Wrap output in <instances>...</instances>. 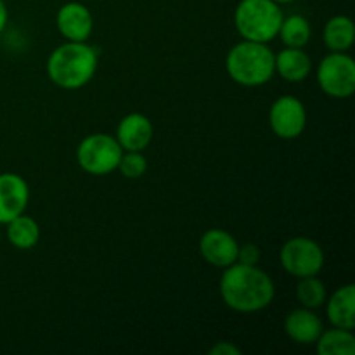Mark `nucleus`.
Returning <instances> with one entry per match:
<instances>
[{"label": "nucleus", "instance_id": "9d476101", "mask_svg": "<svg viewBox=\"0 0 355 355\" xmlns=\"http://www.w3.org/2000/svg\"><path fill=\"white\" fill-rule=\"evenodd\" d=\"M238 250L236 238L224 229H210L200 239V253L205 262L220 269L238 262Z\"/></svg>", "mask_w": 355, "mask_h": 355}, {"label": "nucleus", "instance_id": "2eb2a0df", "mask_svg": "<svg viewBox=\"0 0 355 355\" xmlns=\"http://www.w3.org/2000/svg\"><path fill=\"white\" fill-rule=\"evenodd\" d=\"M274 64H276V73L291 83L304 82L312 71L311 55L298 47H284L274 58Z\"/></svg>", "mask_w": 355, "mask_h": 355}, {"label": "nucleus", "instance_id": "b1692460", "mask_svg": "<svg viewBox=\"0 0 355 355\" xmlns=\"http://www.w3.org/2000/svg\"><path fill=\"white\" fill-rule=\"evenodd\" d=\"M7 19H9V10H7V6L3 0H0V33L6 30Z\"/></svg>", "mask_w": 355, "mask_h": 355}, {"label": "nucleus", "instance_id": "4468645a", "mask_svg": "<svg viewBox=\"0 0 355 355\" xmlns=\"http://www.w3.org/2000/svg\"><path fill=\"white\" fill-rule=\"evenodd\" d=\"M326 314L335 328L350 329L355 328V286L345 284L338 288L329 298H326Z\"/></svg>", "mask_w": 355, "mask_h": 355}, {"label": "nucleus", "instance_id": "6e6552de", "mask_svg": "<svg viewBox=\"0 0 355 355\" xmlns=\"http://www.w3.org/2000/svg\"><path fill=\"white\" fill-rule=\"evenodd\" d=\"M269 123L277 137L291 141L304 134L307 125V110L298 97L281 96L270 106Z\"/></svg>", "mask_w": 355, "mask_h": 355}, {"label": "nucleus", "instance_id": "393cba45", "mask_svg": "<svg viewBox=\"0 0 355 355\" xmlns=\"http://www.w3.org/2000/svg\"><path fill=\"white\" fill-rule=\"evenodd\" d=\"M274 2L279 3L281 6V3H291V2H295V0H274Z\"/></svg>", "mask_w": 355, "mask_h": 355}, {"label": "nucleus", "instance_id": "f257e3e1", "mask_svg": "<svg viewBox=\"0 0 355 355\" xmlns=\"http://www.w3.org/2000/svg\"><path fill=\"white\" fill-rule=\"evenodd\" d=\"M218 291L224 304L241 314L263 311L276 297V286L269 274L257 266L239 262L225 267Z\"/></svg>", "mask_w": 355, "mask_h": 355}, {"label": "nucleus", "instance_id": "f8f14e48", "mask_svg": "<svg viewBox=\"0 0 355 355\" xmlns=\"http://www.w3.org/2000/svg\"><path fill=\"white\" fill-rule=\"evenodd\" d=\"M151 120L142 113H130L118 123L116 141L123 151H144L153 141Z\"/></svg>", "mask_w": 355, "mask_h": 355}, {"label": "nucleus", "instance_id": "0eeeda50", "mask_svg": "<svg viewBox=\"0 0 355 355\" xmlns=\"http://www.w3.org/2000/svg\"><path fill=\"white\" fill-rule=\"evenodd\" d=\"M279 262L281 267L297 279L319 276L324 267V252L318 241L298 236L284 243L279 252Z\"/></svg>", "mask_w": 355, "mask_h": 355}, {"label": "nucleus", "instance_id": "423d86ee", "mask_svg": "<svg viewBox=\"0 0 355 355\" xmlns=\"http://www.w3.org/2000/svg\"><path fill=\"white\" fill-rule=\"evenodd\" d=\"M315 75L326 96L345 99L355 92V61L347 52H329L324 55Z\"/></svg>", "mask_w": 355, "mask_h": 355}, {"label": "nucleus", "instance_id": "6ab92c4d", "mask_svg": "<svg viewBox=\"0 0 355 355\" xmlns=\"http://www.w3.org/2000/svg\"><path fill=\"white\" fill-rule=\"evenodd\" d=\"M315 345L321 355H354L355 336L350 329L333 328L322 331Z\"/></svg>", "mask_w": 355, "mask_h": 355}, {"label": "nucleus", "instance_id": "aec40b11", "mask_svg": "<svg viewBox=\"0 0 355 355\" xmlns=\"http://www.w3.org/2000/svg\"><path fill=\"white\" fill-rule=\"evenodd\" d=\"M297 298L302 307L315 311V309L324 305L326 298H328V291H326L324 283L318 276L302 277V279H298Z\"/></svg>", "mask_w": 355, "mask_h": 355}, {"label": "nucleus", "instance_id": "dca6fc26", "mask_svg": "<svg viewBox=\"0 0 355 355\" xmlns=\"http://www.w3.org/2000/svg\"><path fill=\"white\" fill-rule=\"evenodd\" d=\"M324 45L331 52H347L354 45L355 26L349 16H335L326 23L322 31Z\"/></svg>", "mask_w": 355, "mask_h": 355}, {"label": "nucleus", "instance_id": "39448f33", "mask_svg": "<svg viewBox=\"0 0 355 355\" xmlns=\"http://www.w3.org/2000/svg\"><path fill=\"white\" fill-rule=\"evenodd\" d=\"M123 149L116 137L106 134H92L83 139L76 149V162L83 172L90 175H107L118 170Z\"/></svg>", "mask_w": 355, "mask_h": 355}, {"label": "nucleus", "instance_id": "4be33fe9", "mask_svg": "<svg viewBox=\"0 0 355 355\" xmlns=\"http://www.w3.org/2000/svg\"><path fill=\"white\" fill-rule=\"evenodd\" d=\"M260 260V250L257 248L253 243H246V245L239 246L238 250V262L245 263V266H257Z\"/></svg>", "mask_w": 355, "mask_h": 355}, {"label": "nucleus", "instance_id": "7ed1b4c3", "mask_svg": "<svg viewBox=\"0 0 355 355\" xmlns=\"http://www.w3.org/2000/svg\"><path fill=\"white\" fill-rule=\"evenodd\" d=\"M274 54L267 44L243 40L229 51L225 69L236 83L245 87H260L276 75Z\"/></svg>", "mask_w": 355, "mask_h": 355}, {"label": "nucleus", "instance_id": "a211bd4d", "mask_svg": "<svg viewBox=\"0 0 355 355\" xmlns=\"http://www.w3.org/2000/svg\"><path fill=\"white\" fill-rule=\"evenodd\" d=\"M312 28L307 17L302 14H291V16L283 17L277 37L284 44V47H298L304 49L311 42Z\"/></svg>", "mask_w": 355, "mask_h": 355}, {"label": "nucleus", "instance_id": "1a4fd4ad", "mask_svg": "<svg viewBox=\"0 0 355 355\" xmlns=\"http://www.w3.org/2000/svg\"><path fill=\"white\" fill-rule=\"evenodd\" d=\"M30 201V187L21 175L0 173V224H7L24 214Z\"/></svg>", "mask_w": 355, "mask_h": 355}, {"label": "nucleus", "instance_id": "412c9836", "mask_svg": "<svg viewBox=\"0 0 355 355\" xmlns=\"http://www.w3.org/2000/svg\"><path fill=\"white\" fill-rule=\"evenodd\" d=\"M118 170L127 179H141L148 170V159L142 155V151H123L118 163Z\"/></svg>", "mask_w": 355, "mask_h": 355}, {"label": "nucleus", "instance_id": "f03ea898", "mask_svg": "<svg viewBox=\"0 0 355 355\" xmlns=\"http://www.w3.org/2000/svg\"><path fill=\"white\" fill-rule=\"evenodd\" d=\"M99 64L97 51L87 42H66L47 59V75L52 83L66 90L82 89L94 78Z\"/></svg>", "mask_w": 355, "mask_h": 355}, {"label": "nucleus", "instance_id": "f3484780", "mask_svg": "<svg viewBox=\"0 0 355 355\" xmlns=\"http://www.w3.org/2000/svg\"><path fill=\"white\" fill-rule=\"evenodd\" d=\"M7 239L17 250H31L40 239V225L28 215L21 214L7 222Z\"/></svg>", "mask_w": 355, "mask_h": 355}, {"label": "nucleus", "instance_id": "5701e85b", "mask_svg": "<svg viewBox=\"0 0 355 355\" xmlns=\"http://www.w3.org/2000/svg\"><path fill=\"white\" fill-rule=\"evenodd\" d=\"M241 350L232 345L231 342H218L217 345L211 347L210 355H239Z\"/></svg>", "mask_w": 355, "mask_h": 355}, {"label": "nucleus", "instance_id": "9b49d317", "mask_svg": "<svg viewBox=\"0 0 355 355\" xmlns=\"http://www.w3.org/2000/svg\"><path fill=\"white\" fill-rule=\"evenodd\" d=\"M55 24L68 42H87L94 30L92 12L80 2H68L58 10Z\"/></svg>", "mask_w": 355, "mask_h": 355}, {"label": "nucleus", "instance_id": "20e7f679", "mask_svg": "<svg viewBox=\"0 0 355 355\" xmlns=\"http://www.w3.org/2000/svg\"><path fill=\"white\" fill-rule=\"evenodd\" d=\"M283 10L274 0H241L236 7L234 24L243 40L269 44L277 37Z\"/></svg>", "mask_w": 355, "mask_h": 355}, {"label": "nucleus", "instance_id": "ddd939ff", "mask_svg": "<svg viewBox=\"0 0 355 355\" xmlns=\"http://www.w3.org/2000/svg\"><path fill=\"white\" fill-rule=\"evenodd\" d=\"M284 331L298 345H314L324 331L321 318L312 309H295L284 319Z\"/></svg>", "mask_w": 355, "mask_h": 355}]
</instances>
